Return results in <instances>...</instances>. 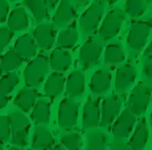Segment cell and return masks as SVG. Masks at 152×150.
<instances>
[{"mask_svg": "<svg viewBox=\"0 0 152 150\" xmlns=\"http://www.w3.org/2000/svg\"><path fill=\"white\" fill-rule=\"evenodd\" d=\"M49 62L46 55L40 54L32 58L24 70V80L27 87H38L48 73Z\"/></svg>", "mask_w": 152, "mask_h": 150, "instance_id": "obj_1", "label": "cell"}, {"mask_svg": "<svg viewBox=\"0 0 152 150\" xmlns=\"http://www.w3.org/2000/svg\"><path fill=\"white\" fill-rule=\"evenodd\" d=\"M11 126V140L17 147H24L28 144L30 132V121L22 112H13L9 115Z\"/></svg>", "mask_w": 152, "mask_h": 150, "instance_id": "obj_2", "label": "cell"}, {"mask_svg": "<svg viewBox=\"0 0 152 150\" xmlns=\"http://www.w3.org/2000/svg\"><path fill=\"white\" fill-rule=\"evenodd\" d=\"M104 12H105L104 3L101 0L93 1L79 18L80 30L86 34L92 33L99 27V24L101 23Z\"/></svg>", "mask_w": 152, "mask_h": 150, "instance_id": "obj_3", "label": "cell"}, {"mask_svg": "<svg viewBox=\"0 0 152 150\" xmlns=\"http://www.w3.org/2000/svg\"><path fill=\"white\" fill-rule=\"evenodd\" d=\"M125 15L124 12L119 8L113 9L107 13L104 20L102 22L100 30V36L103 40H109L116 37L121 30L123 22H124Z\"/></svg>", "mask_w": 152, "mask_h": 150, "instance_id": "obj_4", "label": "cell"}, {"mask_svg": "<svg viewBox=\"0 0 152 150\" xmlns=\"http://www.w3.org/2000/svg\"><path fill=\"white\" fill-rule=\"evenodd\" d=\"M152 27L151 20H137L132 24L128 34V43L134 50L140 52L146 45Z\"/></svg>", "mask_w": 152, "mask_h": 150, "instance_id": "obj_5", "label": "cell"}, {"mask_svg": "<svg viewBox=\"0 0 152 150\" xmlns=\"http://www.w3.org/2000/svg\"><path fill=\"white\" fill-rule=\"evenodd\" d=\"M78 104L72 98H65L60 102L58 109V124L62 130H69L77 123Z\"/></svg>", "mask_w": 152, "mask_h": 150, "instance_id": "obj_6", "label": "cell"}, {"mask_svg": "<svg viewBox=\"0 0 152 150\" xmlns=\"http://www.w3.org/2000/svg\"><path fill=\"white\" fill-rule=\"evenodd\" d=\"M152 90L147 85H137L129 98V110L134 115H140L145 112L150 103Z\"/></svg>", "mask_w": 152, "mask_h": 150, "instance_id": "obj_7", "label": "cell"}, {"mask_svg": "<svg viewBox=\"0 0 152 150\" xmlns=\"http://www.w3.org/2000/svg\"><path fill=\"white\" fill-rule=\"evenodd\" d=\"M102 54V45L94 40L84 43L79 50V61L85 69H89L98 63Z\"/></svg>", "mask_w": 152, "mask_h": 150, "instance_id": "obj_8", "label": "cell"}, {"mask_svg": "<svg viewBox=\"0 0 152 150\" xmlns=\"http://www.w3.org/2000/svg\"><path fill=\"white\" fill-rule=\"evenodd\" d=\"M34 42L43 50H48L54 46L56 41V32L53 24H40L33 31Z\"/></svg>", "mask_w": 152, "mask_h": 150, "instance_id": "obj_9", "label": "cell"}, {"mask_svg": "<svg viewBox=\"0 0 152 150\" xmlns=\"http://www.w3.org/2000/svg\"><path fill=\"white\" fill-rule=\"evenodd\" d=\"M76 17V10L71 0H60L53 17V25L58 28L64 27Z\"/></svg>", "mask_w": 152, "mask_h": 150, "instance_id": "obj_10", "label": "cell"}, {"mask_svg": "<svg viewBox=\"0 0 152 150\" xmlns=\"http://www.w3.org/2000/svg\"><path fill=\"white\" fill-rule=\"evenodd\" d=\"M13 49L20 56L23 60L32 59L37 56V44L32 37L25 33L19 36L14 43Z\"/></svg>", "mask_w": 152, "mask_h": 150, "instance_id": "obj_11", "label": "cell"}, {"mask_svg": "<svg viewBox=\"0 0 152 150\" xmlns=\"http://www.w3.org/2000/svg\"><path fill=\"white\" fill-rule=\"evenodd\" d=\"M48 62L50 68L55 72L62 73L71 67L72 57H71V54L69 50H66L65 48L58 47V48L54 49L48 58Z\"/></svg>", "mask_w": 152, "mask_h": 150, "instance_id": "obj_12", "label": "cell"}, {"mask_svg": "<svg viewBox=\"0 0 152 150\" xmlns=\"http://www.w3.org/2000/svg\"><path fill=\"white\" fill-rule=\"evenodd\" d=\"M100 122V106L99 101L89 98L85 103L83 109V123L86 129L96 127Z\"/></svg>", "mask_w": 152, "mask_h": 150, "instance_id": "obj_13", "label": "cell"}, {"mask_svg": "<svg viewBox=\"0 0 152 150\" xmlns=\"http://www.w3.org/2000/svg\"><path fill=\"white\" fill-rule=\"evenodd\" d=\"M39 98V92L33 88L25 87L19 90L17 94L14 98V104L18 108H20L23 112L27 113L32 109L34 104L37 103V100Z\"/></svg>", "mask_w": 152, "mask_h": 150, "instance_id": "obj_14", "label": "cell"}, {"mask_svg": "<svg viewBox=\"0 0 152 150\" xmlns=\"http://www.w3.org/2000/svg\"><path fill=\"white\" fill-rule=\"evenodd\" d=\"M134 122H135V116L133 113L130 112L129 109L123 110L113 129L114 136L117 138H123V137L128 136L133 129Z\"/></svg>", "mask_w": 152, "mask_h": 150, "instance_id": "obj_15", "label": "cell"}, {"mask_svg": "<svg viewBox=\"0 0 152 150\" xmlns=\"http://www.w3.org/2000/svg\"><path fill=\"white\" fill-rule=\"evenodd\" d=\"M121 106V100L118 96H111L105 99L102 105V114H101V123L107 126L114 121L118 115Z\"/></svg>", "mask_w": 152, "mask_h": 150, "instance_id": "obj_16", "label": "cell"}, {"mask_svg": "<svg viewBox=\"0 0 152 150\" xmlns=\"http://www.w3.org/2000/svg\"><path fill=\"white\" fill-rule=\"evenodd\" d=\"M85 91V75L80 71H73L65 80V92L71 98L80 97Z\"/></svg>", "mask_w": 152, "mask_h": 150, "instance_id": "obj_17", "label": "cell"}, {"mask_svg": "<svg viewBox=\"0 0 152 150\" xmlns=\"http://www.w3.org/2000/svg\"><path fill=\"white\" fill-rule=\"evenodd\" d=\"M65 78L62 73L54 72L47 77L44 85V92L49 99H55L59 96L64 89Z\"/></svg>", "mask_w": 152, "mask_h": 150, "instance_id": "obj_18", "label": "cell"}, {"mask_svg": "<svg viewBox=\"0 0 152 150\" xmlns=\"http://www.w3.org/2000/svg\"><path fill=\"white\" fill-rule=\"evenodd\" d=\"M111 75L108 71L104 69L96 70L92 74L90 79V90L93 93H102L105 92L110 87Z\"/></svg>", "mask_w": 152, "mask_h": 150, "instance_id": "obj_19", "label": "cell"}, {"mask_svg": "<svg viewBox=\"0 0 152 150\" xmlns=\"http://www.w3.org/2000/svg\"><path fill=\"white\" fill-rule=\"evenodd\" d=\"M29 26L27 12L23 7H17L9 13L8 16V28L11 31H20Z\"/></svg>", "mask_w": 152, "mask_h": 150, "instance_id": "obj_20", "label": "cell"}, {"mask_svg": "<svg viewBox=\"0 0 152 150\" xmlns=\"http://www.w3.org/2000/svg\"><path fill=\"white\" fill-rule=\"evenodd\" d=\"M54 144L53 134L44 127H37L31 140L33 150H47Z\"/></svg>", "mask_w": 152, "mask_h": 150, "instance_id": "obj_21", "label": "cell"}, {"mask_svg": "<svg viewBox=\"0 0 152 150\" xmlns=\"http://www.w3.org/2000/svg\"><path fill=\"white\" fill-rule=\"evenodd\" d=\"M135 78V69L130 64H124L117 70L116 78H115V86L118 90H124L133 84Z\"/></svg>", "mask_w": 152, "mask_h": 150, "instance_id": "obj_22", "label": "cell"}, {"mask_svg": "<svg viewBox=\"0 0 152 150\" xmlns=\"http://www.w3.org/2000/svg\"><path fill=\"white\" fill-rule=\"evenodd\" d=\"M50 118V103L47 100H39L32 107L31 119L37 124H46Z\"/></svg>", "mask_w": 152, "mask_h": 150, "instance_id": "obj_23", "label": "cell"}, {"mask_svg": "<svg viewBox=\"0 0 152 150\" xmlns=\"http://www.w3.org/2000/svg\"><path fill=\"white\" fill-rule=\"evenodd\" d=\"M78 37V30L76 27V24L73 22L66 29L59 33L57 38V43L61 48H71L76 44Z\"/></svg>", "mask_w": 152, "mask_h": 150, "instance_id": "obj_24", "label": "cell"}, {"mask_svg": "<svg viewBox=\"0 0 152 150\" xmlns=\"http://www.w3.org/2000/svg\"><path fill=\"white\" fill-rule=\"evenodd\" d=\"M148 142V127L145 120H142L136 127L135 131L130 139V145L133 150H140Z\"/></svg>", "mask_w": 152, "mask_h": 150, "instance_id": "obj_25", "label": "cell"}, {"mask_svg": "<svg viewBox=\"0 0 152 150\" xmlns=\"http://www.w3.org/2000/svg\"><path fill=\"white\" fill-rule=\"evenodd\" d=\"M25 4L37 22H43L48 17V8L45 0H26Z\"/></svg>", "mask_w": 152, "mask_h": 150, "instance_id": "obj_26", "label": "cell"}, {"mask_svg": "<svg viewBox=\"0 0 152 150\" xmlns=\"http://www.w3.org/2000/svg\"><path fill=\"white\" fill-rule=\"evenodd\" d=\"M23 64V59L14 49H10L1 56V67L2 71L13 72Z\"/></svg>", "mask_w": 152, "mask_h": 150, "instance_id": "obj_27", "label": "cell"}, {"mask_svg": "<svg viewBox=\"0 0 152 150\" xmlns=\"http://www.w3.org/2000/svg\"><path fill=\"white\" fill-rule=\"evenodd\" d=\"M124 59L125 53L120 44L113 43L107 45L105 49V56H104V61L106 63H108V64L119 63L122 62Z\"/></svg>", "mask_w": 152, "mask_h": 150, "instance_id": "obj_28", "label": "cell"}, {"mask_svg": "<svg viewBox=\"0 0 152 150\" xmlns=\"http://www.w3.org/2000/svg\"><path fill=\"white\" fill-rule=\"evenodd\" d=\"M18 84L19 76L14 72H7V74L0 77V89L6 94L11 93Z\"/></svg>", "mask_w": 152, "mask_h": 150, "instance_id": "obj_29", "label": "cell"}, {"mask_svg": "<svg viewBox=\"0 0 152 150\" xmlns=\"http://www.w3.org/2000/svg\"><path fill=\"white\" fill-rule=\"evenodd\" d=\"M60 142L66 150H80L83 146L82 136L76 132H71L63 135Z\"/></svg>", "mask_w": 152, "mask_h": 150, "instance_id": "obj_30", "label": "cell"}, {"mask_svg": "<svg viewBox=\"0 0 152 150\" xmlns=\"http://www.w3.org/2000/svg\"><path fill=\"white\" fill-rule=\"evenodd\" d=\"M146 0H126L125 1V12L131 17L137 18L145 13Z\"/></svg>", "mask_w": 152, "mask_h": 150, "instance_id": "obj_31", "label": "cell"}, {"mask_svg": "<svg viewBox=\"0 0 152 150\" xmlns=\"http://www.w3.org/2000/svg\"><path fill=\"white\" fill-rule=\"evenodd\" d=\"M106 136L101 132H94L88 137V145L86 150H105Z\"/></svg>", "mask_w": 152, "mask_h": 150, "instance_id": "obj_32", "label": "cell"}, {"mask_svg": "<svg viewBox=\"0 0 152 150\" xmlns=\"http://www.w3.org/2000/svg\"><path fill=\"white\" fill-rule=\"evenodd\" d=\"M11 138V126L9 116H0V143H7Z\"/></svg>", "mask_w": 152, "mask_h": 150, "instance_id": "obj_33", "label": "cell"}, {"mask_svg": "<svg viewBox=\"0 0 152 150\" xmlns=\"http://www.w3.org/2000/svg\"><path fill=\"white\" fill-rule=\"evenodd\" d=\"M12 39H13V31H11L8 27L1 26L0 27V52H2L8 46Z\"/></svg>", "mask_w": 152, "mask_h": 150, "instance_id": "obj_34", "label": "cell"}, {"mask_svg": "<svg viewBox=\"0 0 152 150\" xmlns=\"http://www.w3.org/2000/svg\"><path fill=\"white\" fill-rule=\"evenodd\" d=\"M9 16V3L7 0H0V23L6 22Z\"/></svg>", "mask_w": 152, "mask_h": 150, "instance_id": "obj_35", "label": "cell"}, {"mask_svg": "<svg viewBox=\"0 0 152 150\" xmlns=\"http://www.w3.org/2000/svg\"><path fill=\"white\" fill-rule=\"evenodd\" d=\"M144 73L147 77L152 80V60L145 63L144 66Z\"/></svg>", "mask_w": 152, "mask_h": 150, "instance_id": "obj_36", "label": "cell"}, {"mask_svg": "<svg viewBox=\"0 0 152 150\" xmlns=\"http://www.w3.org/2000/svg\"><path fill=\"white\" fill-rule=\"evenodd\" d=\"M8 101H9L8 94H6L2 90L0 89V109L4 108L8 105Z\"/></svg>", "mask_w": 152, "mask_h": 150, "instance_id": "obj_37", "label": "cell"}, {"mask_svg": "<svg viewBox=\"0 0 152 150\" xmlns=\"http://www.w3.org/2000/svg\"><path fill=\"white\" fill-rule=\"evenodd\" d=\"M45 3H46L47 8H49L50 10H54L58 6L59 0H45Z\"/></svg>", "mask_w": 152, "mask_h": 150, "instance_id": "obj_38", "label": "cell"}, {"mask_svg": "<svg viewBox=\"0 0 152 150\" xmlns=\"http://www.w3.org/2000/svg\"><path fill=\"white\" fill-rule=\"evenodd\" d=\"M111 150H131V149L128 147V146H125V145L118 144V145H115Z\"/></svg>", "mask_w": 152, "mask_h": 150, "instance_id": "obj_39", "label": "cell"}, {"mask_svg": "<svg viewBox=\"0 0 152 150\" xmlns=\"http://www.w3.org/2000/svg\"><path fill=\"white\" fill-rule=\"evenodd\" d=\"M53 150H66V149L63 147L62 145H56V146H54Z\"/></svg>", "mask_w": 152, "mask_h": 150, "instance_id": "obj_40", "label": "cell"}, {"mask_svg": "<svg viewBox=\"0 0 152 150\" xmlns=\"http://www.w3.org/2000/svg\"><path fill=\"white\" fill-rule=\"evenodd\" d=\"M146 54H152V40H151V42H150L149 46L147 47V49H146Z\"/></svg>", "mask_w": 152, "mask_h": 150, "instance_id": "obj_41", "label": "cell"}, {"mask_svg": "<svg viewBox=\"0 0 152 150\" xmlns=\"http://www.w3.org/2000/svg\"><path fill=\"white\" fill-rule=\"evenodd\" d=\"M101 1H104V2L108 3V4H114L118 1V0H101Z\"/></svg>", "mask_w": 152, "mask_h": 150, "instance_id": "obj_42", "label": "cell"}, {"mask_svg": "<svg viewBox=\"0 0 152 150\" xmlns=\"http://www.w3.org/2000/svg\"><path fill=\"white\" fill-rule=\"evenodd\" d=\"M8 150H22L19 147H17V146H12V147L8 148Z\"/></svg>", "mask_w": 152, "mask_h": 150, "instance_id": "obj_43", "label": "cell"}, {"mask_svg": "<svg viewBox=\"0 0 152 150\" xmlns=\"http://www.w3.org/2000/svg\"><path fill=\"white\" fill-rule=\"evenodd\" d=\"M2 67H1V56H0V76H1V74H2Z\"/></svg>", "mask_w": 152, "mask_h": 150, "instance_id": "obj_44", "label": "cell"}, {"mask_svg": "<svg viewBox=\"0 0 152 150\" xmlns=\"http://www.w3.org/2000/svg\"><path fill=\"white\" fill-rule=\"evenodd\" d=\"M77 1H78L79 3H86V2H88L89 0H77Z\"/></svg>", "mask_w": 152, "mask_h": 150, "instance_id": "obj_45", "label": "cell"}, {"mask_svg": "<svg viewBox=\"0 0 152 150\" xmlns=\"http://www.w3.org/2000/svg\"><path fill=\"white\" fill-rule=\"evenodd\" d=\"M0 150H3V147H2V143H0Z\"/></svg>", "mask_w": 152, "mask_h": 150, "instance_id": "obj_46", "label": "cell"}, {"mask_svg": "<svg viewBox=\"0 0 152 150\" xmlns=\"http://www.w3.org/2000/svg\"><path fill=\"white\" fill-rule=\"evenodd\" d=\"M151 124H152V113H151Z\"/></svg>", "mask_w": 152, "mask_h": 150, "instance_id": "obj_47", "label": "cell"}, {"mask_svg": "<svg viewBox=\"0 0 152 150\" xmlns=\"http://www.w3.org/2000/svg\"><path fill=\"white\" fill-rule=\"evenodd\" d=\"M11 1H16V0H11Z\"/></svg>", "mask_w": 152, "mask_h": 150, "instance_id": "obj_48", "label": "cell"}, {"mask_svg": "<svg viewBox=\"0 0 152 150\" xmlns=\"http://www.w3.org/2000/svg\"><path fill=\"white\" fill-rule=\"evenodd\" d=\"M149 1H150V2H152V0H149Z\"/></svg>", "mask_w": 152, "mask_h": 150, "instance_id": "obj_49", "label": "cell"}]
</instances>
